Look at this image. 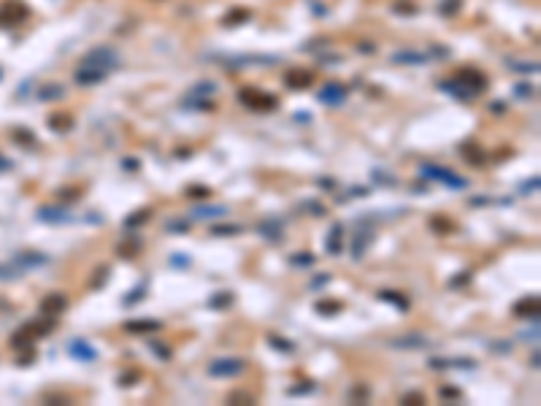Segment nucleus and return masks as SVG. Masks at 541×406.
<instances>
[{
  "label": "nucleus",
  "mask_w": 541,
  "mask_h": 406,
  "mask_svg": "<svg viewBox=\"0 0 541 406\" xmlns=\"http://www.w3.org/2000/svg\"><path fill=\"white\" fill-rule=\"evenodd\" d=\"M225 303H230V293H219V298H214L211 306H225Z\"/></svg>",
  "instance_id": "nucleus-11"
},
{
  "label": "nucleus",
  "mask_w": 541,
  "mask_h": 406,
  "mask_svg": "<svg viewBox=\"0 0 541 406\" xmlns=\"http://www.w3.org/2000/svg\"><path fill=\"white\" fill-rule=\"evenodd\" d=\"M517 314H539V298H528V301H522V303H517V309H514Z\"/></svg>",
  "instance_id": "nucleus-4"
},
{
  "label": "nucleus",
  "mask_w": 541,
  "mask_h": 406,
  "mask_svg": "<svg viewBox=\"0 0 541 406\" xmlns=\"http://www.w3.org/2000/svg\"><path fill=\"white\" fill-rule=\"evenodd\" d=\"M425 174H428V176H436V179H441V181H449V184H452L454 190H460V187H466V181H463V179H457V176H454V174H449V171L431 168V165H428V168H425Z\"/></svg>",
  "instance_id": "nucleus-2"
},
{
  "label": "nucleus",
  "mask_w": 541,
  "mask_h": 406,
  "mask_svg": "<svg viewBox=\"0 0 541 406\" xmlns=\"http://www.w3.org/2000/svg\"><path fill=\"white\" fill-rule=\"evenodd\" d=\"M463 155H468V157H471L474 162H482V152H479V149H476V146H474V144L463 146Z\"/></svg>",
  "instance_id": "nucleus-8"
},
{
  "label": "nucleus",
  "mask_w": 541,
  "mask_h": 406,
  "mask_svg": "<svg viewBox=\"0 0 541 406\" xmlns=\"http://www.w3.org/2000/svg\"><path fill=\"white\" fill-rule=\"evenodd\" d=\"M322 100H325V103H338V100L344 98V90L341 87H327V90H322V95H320Z\"/></svg>",
  "instance_id": "nucleus-6"
},
{
  "label": "nucleus",
  "mask_w": 541,
  "mask_h": 406,
  "mask_svg": "<svg viewBox=\"0 0 541 406\" xmlns=\"http://www.w3.org/2000/svg\"><path fill=\"white\" fill-rule=\"evenodd\" d=\"M317 309H320V312H338V303H317Z\"/></svg>",
  "instance_id": "nucleus-12"
},
{
  "label": "nucleus",
  "mask_w": 541,
  "mask_h": 406,
  "mask_svg": "<svg viewBox=\"0 0 541 406\" xmlns=\"http://www.w3.org/2000/svg\"><path fill=\"white\" fill-rule=\"evenodd\" d=\"M214 233H238V227H214Z\"/></svg>",
  "instance_id": "nucleus-15"
},
{
  "label": "nucleus",
  "mask_w": 541,
  "mask_h": 406,
  "mask_svg": "<svg viewBox=\"0 0 541 406\" xmlns=\"http://www.w3.org/2000/svg\"><path fill=\"white\" fill-rule=\"evenodd\" d=\"M151 347H154V352H157V355H163V358H171V349L160 347V344H151Z\"/></svg>",
  "instance_id": "nucleus-14"
},
{
  "label": "nucleus",
  "mask_w": 541,
  "mask_h": 406,
  "mask_svg": "<svg viewBox=\"0 0 541 406\" xmlns=\"http://www.w3.org/2000/svg\"><path fill=\"white\" fill-rule=\"evenodd\" d=\"M230 401H246V404H252V395H244V393H233V395H230Z\"/></svg>",
  "instance_id": "nucleus-13"
},
{
  "label": "nucleus",
  "mask_w": 541,
  "mask_h": 406,
  "mask_svg": "<svg viewBox=\"0 0 541 406\" xmlns=\"http://www.w3.org/2000/svg\"><path fill=\"white\" fill-rule=\"evenodd\" d=\"M70 352H73V355H79L82 360H95V349L89 347L87 341H82V338H76V341L70 344Z\"/></svg>",
  "instance_id": "nucleus-3"
},
{
  "label": "nucleus",
  "mask_w": 541,
  "mask_h": 406,
  "mask_svg": "<svg viewBox=\"0 0 541 406\" xmlns=\"http://www.w3.org/2000/svg\"><path fill=\"white\" fill-rule=\"evenodd\" d=\"M327 249H330V255H338L341 252V227H333L330 238H327Z\"/></svg>",
  "instance_id": "nucleus-5"
},
{
  "label": "nucleus",
  "mask_w": 541,
  "mask_h": 406,
  "mask_svg": "<svg viewBox=\"0 0 541 406\" xmlns=\"http://www.w3.org/2000/svg\"><path fill=\"white\" fill-rule=\"evenodd\" d=\"M292 263H311V257H308V255H301V257H295Z\"/></svg>",
  "instance_id": "nucleus-16"
},
{
  "label": "nucleus",
  "mask_w": 541,
  "mask_h": 406,
  "mask_svg": "<svg viewBox=\"0 0 541 406\" xmlns=\"http://www.w3.org/2000/svg\"><path fill=\"white\" fill-rule=\"evenodd\" d=\"M246 368V363L241 358H222V360H214V363L209 365V374H214V377H236V374H241Z\"/></svg>",
  "instance_id": "nucleus-1"
},
{
  "label": "nucleus",
  "mask_w": 541,
  "mask_h": 406,
  "mask_svg": "<svg viewBox=\"0 0 541 406\" xmlns=\"http://www.w3.org/2000/svg\"><path fill=\"white\" fill-rule=\"evenodd\" d=\"M160 325L157 322H130L128 331H157Z\"/></svg>",
  "instance_id": "nucleus-7"
},
{
  "label": "nucleus",
  "mask_w": 541,
  "mask_h": 406,
  "mask_svg": "<svg viewBox=\"0 0 541 406\" xmlns=\"http://www.w3.org/2000/svg\"><path fill=\"white\" fill-rule=\"evenodd\" d=\"M43 309H54V314H57V312H63V309H65V301H63V298H49V301L43 303Z\"/></svg>",
  "instance_id": "nucleus-9"
},
{
  "label": "nucleus",
  "mask_w": 541,
  "mask_h": 406,
  "mask_svg": "<svg viewBox=\"0 0 541 406\" xmlns=\"http://www.w3.org/2000/svg\"><path fill=\"white\" fill-rule=\"evenodd\" d=\"M403 404H425V395L422 393H409L406 398H403Z\"/></svg>",
  "instance_id": "nucleus-10"
}]
</instances>
